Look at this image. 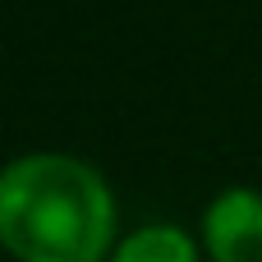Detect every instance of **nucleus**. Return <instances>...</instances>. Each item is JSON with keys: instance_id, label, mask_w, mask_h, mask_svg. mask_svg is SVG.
<instances>
[{"instance_id": "nucleus-1", "label": "nucleus", "mask_w": 262, "mask_h": 262, "mask_svg": "<svg viewBox=\"0 0 262 262\" xmlns=\"http://www.w3.org/2000/svg\"><path fill=\"white\" fill-rule=\"evenodd\" d=\"M0 239L18 262H106L115 253L111 184L69 152H28L0 175Z\"/></svg>"}, {"instance_id": "nucleus-2", "label": "nucleus", "mask_w": 262, "mask_h": 262, "mask_svg": "<svg viewBox=\"0 0 262 262\" xmlns=\"http://www.w3.org/2000/svg\"><path fill=\"white\" fill-rule=\"evenodd\" d=\"M203 253L212 262H262V193L221 189L203 212Z\"/></svg>"}, {"instance_id": "nucleus-3", "label": "nucleus", "mask_w": 262, "mask_h": 262, "mask_svg": "<svg viewBox=\"0 0 262 262\" xmlns=\"http://www.w3.org/2000/svg\"><path fill=\"white\" fill-rule=\"evenodd\" d=\"M106 262H198V244L189 239L184 226L152 221V226H138L134 235H124Z\"/></svg>"}]
</instances>
